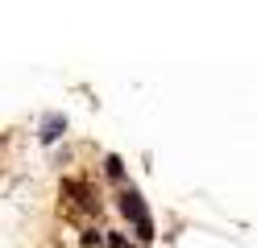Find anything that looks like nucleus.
<instances>
[{"mask_svg":"<svg viewBox=\"0 0 257 248\" xmlns=\"http://www.w3.org/2000/svg\"><path fill=\"white\" fill-rule=\"evenodd\" d=\"M120 215H124V219H133V223H146V219H150L146 198H141L137 190H124V194H120Z\"/></svg>","mask_w":257,"mask_h":248,"instance_id":"obj_1","label":"nucleus"},{"mask_svg":"<svg viewBox=\"0 0 257 248\" xmlns=\"http://www.w3.org/2000/svg\"><path fill=\"white\" fill-rule=\"evenodd\" d=\"M62 128H67V116H58V112H54V116H46V124H42V141H46V145H54V141L62 137Z\"/></svg>","mask_w":257,"mask_h":248,"instance_id":"obj_2","label":"nucleus"},{"mask_svg":"<svg viewBox=\"0 0 257 248\" xmlns=\"http://www.w3.org/2000/svg\"><path fill=\"white\" fill-rule=\"evenodd\" d=\"M104 174H108L112 182H120V178H124V161H120V157H104Z\"/></svg>","mask_w":257,"mask_h":248,"instance_id":"obj_3","label":"nucleus"},{"mask_svg":"<svg viewBox=\"0 0 257 248\" xmlns=\"http://www.w3.org/2000/svg\"><path fill=\"white\" fill-rule=\"evenodd\" d=\"M137 240H154V219H146V223H137Z\"/></svg>","mask_w":257,"mask_h":248,"instance_id":"obj_4","label":"nucleus"},{"mask_svg":"<svg viewBox=\"0 0 257 248\" xmlns=\"http://www.w3.org/2000/svg\"><path fill=\"white\" fill-rule=\"evenodd\" d=\"M100 240H104V236H100V231H95V227H87V231H83V244H87V248H95Z\"/></svg>","mask_w":257,"mask_h":248,"instance_id":"obj_5","label":"nucleus"}]
</instances>
